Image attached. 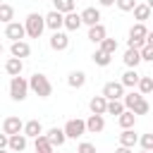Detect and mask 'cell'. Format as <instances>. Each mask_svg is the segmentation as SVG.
Instances as JSON below:
<instances>
[{
  "label": "cell",
  "instance_id": "1",
  "mask_svg": "<svg viewBox=\"0 0 153 153\" xmlns=\"http://www.w3.org/2000/svg\"><path fill=\"white\" fill-rule=\"evenodd\" d=\"M29 88H31L36 96H41V98H48V96L53 93V84L48 81L45 74H38V72L29 79Z\"/></svg>",
  "mask_w": 153,
  "mask_h": 153
},
{
  "label": "cell",
  "instance_id": "2",
  "mask_svg": "<svg viewBox=\"0 0 153 153\" xmlns=\"http://www.w3.org/2000/svg\"><path fill=\"white\" fill-rule=\"evenodd\" d=\"M24 26H26V33H29L31 38H41V33H43V29H45V17H41L38 12H31V14L26 17Z\"/></svg>",
  "mask_w": 153,
  "mask_h": 153
},
{
  "label": "cell",
  "instance_id": "3",
  "mask_svg": "<svg viewBox=\"0 0 153 153\" xmlns=\"http://www.w3.org/2000/svg\"><path fill=\"white\" fill-rule=\"evenodd\" d=\"M146 36H148V29H146L143 24H134V26L129 29L127 45H129V48H136V50H141V48L146 45Z\"/></svg>",
  "mask_w": 153,
  "mask_h": 153
},
{
  "label": "cell",
  "instance_id": "4",
  "mask_svg": "<svg viewBox=\"0 0 153 153\" xmlns=\"http://www.w3.org/2000/svg\"><path fill=\"white\" fill-rule=\"evenodd\" d=\"M26 93H29V81L24 76H12V81H10V96L14 100H24Z\"/></svg>",
  "mask_w": 153,
  "mask_h": 153
},
{
  "label": "cell",
  "instance_id": "5",
  "mask_svg": "<svg viewBox=\"0 0 153 153\" xmlns=\"http://www.w3.org/2000/svg\"><path fill=\"white\" fill-rule=\"evenodd\" d=\"M103 96H105L108 100H120V98H124V86H122V81H108V84L103 86Z\"/></svg>",
  "mask_w": 153,
  "mask_h": 153
},
{
  "label": "cell",
  "instance_id": "6",
  "mask_svg": "<svg viewBox=\"0 0 153 153\" xmlns=\"http://www.w3.org/2000/svg\"><path fill=\"white\" fill-rule=\"evenodd\" d=\"M65 134H67V139H79L81 134H86V122L84 120H69L67 124H65Z\"/></svg>",
  "mask_w": 153,
  "mask_h": 153
},
{
  "label": "cell",
  "instance_id": "7",
  "mask_svg": "<svg viewBox=\"0 0 153 153\" xmlns=\"http://www.w3.org/2000/svg\"><path fill=\"white\" fill-rule=\"evenodd\" d=\"M2 131H5L7 136L22 134V131H24V122H22L19 117H5V122H2Z\"/></svg>",
  "mask_w": 153,
  "mask_h": 153
},
{
  "label": "cell",
  "instance_id": "8",
  "mask_svg": "<svg viewBox=\"0 0 153 153\" xmlns=\"http://www.w3.org/2000/svg\"><path fill=\"white\" fill-rule=\"evenodd\" d=\"M24 33H26V26H24V24H19V22H10V24H7V29H5V36H7V38H12V43H14V41H22V38H24Z\"/></svg>",
  "mask_w": 153,
  "mask_h": 153
},
{
  "label": "cell",
  "instance_id": "9",
  "mask_svg": "<svg viewBox=\"0 0 153 153\" xmlns=\"http://www.w3.org/2000/svg\"><path fill=\"white\" fill-rule=\"evenodd\" d=\"M50 48H53V50H67V48H69V36L62 33V31H53V36H50Z\"/></svg>",
  "mask_w": 153,
  "mask_h": 153
},
{
  "label": "cell",
  "instance_id": "10",
  "mask_svg": "<svg viewBox=\"0 0 153 153\" xmlns=\"http://www.w3.org/2000/svg\"><path fill=\"white\" fill-rule=\"evenodd\" d=\"M45 26L48 29H53V31H60L62 26H65V14H60V12H48L45 14Z\"/></svg>",
  "mask_w": 153,
  "mask_h": 153
},
{
  "label": "cell",
  "instance_id": "11",
  "mask_svg": "<svg viewBox=\"0 0 153 153\" xmlns=\"http://www.w3.org/2000/svg\"><path fill=\"white\" fill-rule=\"evenodd\" d=\"M88 108H91L93 115H105L108 112V98L105 96H93L91 103H88Z\"/></svg>",
  "mask_w": 153,
  "mask_h": 153
},
{
  "label": "cell",
  "instance_id": "12",
  "mask_svg": "<svg viewBox=\"0 0 153 153\" xmlns=\"http://www.w3.org/2000/svg\"><path fill=\"white\" fill-rule=\"evenodd\" d=\"M10 53H12V57H29V53H31V45L26 43V41H14L12 43V48H10Z\"/></svg>",
  "mask_w": 153,
  "mask_h": 153
},
{
  "label": "cell",
  "instance_id": "13",
  "mask_svg": "<svg viewBox=\"0 0 153 153\" xmlns=\"http://www.w3.org/2000/svg\"><path fill=\"white\" fill-rule=\"evenodd\" d=\"M103 129H105V120H103V115H91V117L86 120V131L98 134V131H103Z\"/></svg>",
  "mask_w": 153,
  "mask_h": 153
},
{
  "label": "cell",
  "instance_id": "14",
  "mask_svg": "<svg viewBox=\"0 0 153 153\" xmlns=\"http://www.w3.org/2000/svg\"><path fill=\"white\" fill-rule=\"evenodd\" d=\"M81 22L88 24V26H96V24H100V12H98L96 7H86V10L81 12Z\"/></svg>",
  "mask_w": 153,
  "mask_h": 153
},
{
  "label": "cell",
  "instance_id": "15",
  "mask_svg": "<svg viewBox=\"0 0 153 153\" xmlns=\"http://www.w3.org/2000/svg\"><path fill=\"white\" fill-rule=\"evenodd\" d=\"M124 65L129 67V69H136V65L141 62V50H136V48H127V53H124Z\"/></svg>",
  "mask_w": 153,
  "mask_h": 153
},
{
  "label": "cell",
  "instance_id": "16",
  "mask_svg": "<svg viewBox=\"0 0 153 153\" xmlns=\"http://www.w3.org/2000/svg\"><path fill=\"white\" fill-rule=\"evenodd\" d=\"M22 69H24V62H22L19 57H10V60L5 62V72H7L10 76H19Z\"/></svg>",
  "mask_w": 153,
  "mask_h": 153
},
{
  "label": "cell",
  "instance_id": "17",
  "mask_svg": "<svg viewBox=\"0 0 153 153\" xmlns=\"http://www.w3.org/2000/svg\"><path fill=\"white\" fill-rule=\"evenodd\" d=\"M48 141L53 143V146H62L65 141H67V134H65V129H57V127H53V129H48Z\"/></svg>",
  "mask_w": 153,
  "mask_h": 153
},
{
  "label": "cell",
  "instance_id": "18",
  "mask_svg": "<svg viewBox=\"0 0 153 153\" xmlns=\"http://www.w3.org/2000/svg\"><path fill=\"white\" fill-rule=\"evenodd\" d=\"M108 36H105V26L103 24H96V26H91L88 29V41L91 43H103Z\"/></svg>",
  "mask_w": 153,
  "mask_h": 153
},
{
  "label": "cell",
  "instance_id": "19",
  "mask_svg": "<svg viewBox=\"0 0 153 153\" xmlns=\"http://www.w3.org/2000/svg\"><path fill=\"white\" fill-rule=\"evenodd\" d=\"M41 134H43V127H41L38 120H29V122L24 124V136H33V139H38Z\"/></svg>",
  "mask_w": 153,
  "mask_h": 153
},
{
  "label": "cell",
  "instance_id": "20",
  "mask_svg": "<svg viewBox=\"0 0 153 153\" xmlns=\"http://www.w3.org/2000/svg\"><path fill=\"white\" fill-rule=\"evenodd\" d=\"M139 141V136L134 134V129H122L120 134V146H127V148H134V143Z\"/></svg>",
  "mask_w": 153,
  "mask_h": 153
},
{
  "label": "cell",
  "instance_id": "21",
  "mask_svg": "<svg viewBox=\"0 0 153 153\" xmlns=\"http://www.w3.org/2000/svg\"><path fill=\"white\" fill-rule=\"evenodd\" d=\"M81 24H84V22H81V14H76V12H69V14H65V29H69V31H76Z\"/></svg>",
  "mask_w": 153,
  "mask_h": 153
},
{
  "label": "cell",
  "instance_id": "22",
  "mask_svg": "<svg viewBox=\"0 0 153 153\" xmlns=\"http://www.w3.org/2000/svg\"><path fill=\"white\" fill-rule=\"evenodd\" d=\"M24 148H26V136H24V134H14V136H10V151L22 153Z\"/></svg>",
  "mask_w": 153,
  "mask_h": 153
},
{
  "label": "cell",
  "instance_id": "23",
  "mask_svg": "<svg viewBox=\"0 0 153 153\" xmlns=\"http://www.w3.org/2000/svg\"><path fill=\"white\" fill-rule=\"evenodd\" d=\"M33 148H36V153H53V143L48 141L45 134H41V136L33 141Z\"/></svg>",
  "mask_w": 153,
  "mask_h": 153
},
{
  "label": "cell",
  "instance_id": "24",
  "mask_svg": "<svg viewBox=\"0 0 153 153\" xmlns=\"http://www.w3.org/2000/svg\"><path fill=\"white\" fill-rule=\"evenodd\" d=\"M117 122H120V127H122V129H131V127H134V122H136V115H134L131 110H124V112L117 117Z\"/></svg>",
  "mask_w": 153,
  "mask_h": 153
},
{
  "label": "cell",
  "instance_id": "25",
  "mask_svg": "<svg viewBox=\"0 0 153 153\" xmlns=\"http://www.w3.org/2000/svg\"><path fill=\"white\" fill-rule=\"evenodd\" d=\"M67 84H69L72 88H81V86L86 84V74H84V72H72V74L67 76Z\"/></svg>",
  "mask_w": 153,
  "mask_h": 153
},
{
  "label": "cell",
  "instance_id": "26",
  "mask_svg": "<svg viewBox=\"0 0 153 153\" xmlns=\"http://www.w3.org/2000/svg\"><path fill=\"white\" fill-rule=\"evenodd\" d=\"M139 79L141 74H136V69H127L122 74V86H139Z\"/></svg>",
  "mask_w": 153,
  "mask_h": 153
},
{
  "label": "cell",
  "instance_id": "27",
  "mask_svg": "<svg viewBox=\"0 0 153 153\" xmlns=\"http://www.w3.org/2000/svg\"><path fill=\"white\" fill-rule=\"evenodd\" d=\"M53 5H55V12H60V14L74 12V0H53Z\"/></svg>",
  "mask_w": 153,
  "mask_h": 153
},
{
  "label": "cell",
  "instance_id": "28",
  "mask_svg": "<svg viewBox=\"0 0 153 153\" xmlns=\"http://www.w3.org/2000/svg\"><path fill=\"white\" fill-rule=\"evenodd\" d=\"M12 19H14V7H12V5H7V2H2V5H0V22L10 24Z\"/></svg>",
  "mask_w": 153,
  "mask_h": 153
},
{
  "label": "cell",
  "instance_id": "29",
  "mask_svg": "<svg viewBox=\"0 0 153 153\" xmlns=\"http://www.w3.org/2000/svg\"><path fill=\"white\" fill-rule=\"evenodd\" d=\"M134 17L139 19V24H143V22L151 17V7H148V5H136V7H134Z\"/></svg>",
  "mask_w": 153,
  "mask_h": 153
},
{
  "label": "cell",
  "instance_id": "30",
  "mask_svg": "<svg viewBox=\"0 0 153 153\" xmlns=\"http://www.w3.org/2000/svg\"><path fill=\"white\" fill-rule=\"evenodd\" d=\"M93 62H96L98 67H108V65H110V55H108L105 50H100V48H98V50L93 53Z\"/></svg>",
  "mask_w": 153,
  "mask_h": 153
},
{
  "label": "cell",
  "instance_id": "31",
  "mask_svg": "<svg viewBox=\"0 0 153 153\" xmlns=\"http://www.w3.org/2000/svg\"><path fill=\"white\" fill-rule=\"evenodd\" d=\"M141 98H143L141 93H136V91H131V93H127V96L122 98V103H124V108H127V110H131V108H134V105H136V103H139Z\"/></svg>",
  "mask_w": 153,
  "mask_h": 153
},
{
  "label": "cell",
  "instance_id": "32",
  "mask_svg": "<svg viewBox=\"0 0 153 153\" xmlns=\"http://www.w3.org/2000/svg\"><path fill=\"white\" fill-rule=\"evenodd\" d=\"M124 110H127V108H124L122 100H108V115H117V117H120Z\"/></svg>",
  "mask_w": 153,
  "mask_h": 153
},
{
  "label": "cell",
  "instance_id": "33",
  "mask_svg": "<svg viewBox=\"0 0 153 153\" xmlns=\"http://www.w3.org/2000/svg\"><path fill=\"white\" fill-rule=\"evenodd\" d=\"M139 91H141V96L151 93L153 91V76H141L139 79Z\"/></svg>",
  "mask_w": 153,
  "mask_h": 153
},
{
  "label": "cell",
  "instance_id": "34",
  "mask_svg": "<svg viewBox=\"0 0 153 153\" xmlns=\"http://www.w3.org/2000/svg\"><path fill=\"white\" fill-rule=\"evenodd\" d=\"M100 50H105L108 55H112V53L117 50V41H115V38H105V41L100 43Z\"/></svg>",
  "mask_w": 153,
  "mask_h": 153
},
{
  "label": "cell",
  "instance_id": "35",
  "mask_svg": "<svg viewBox=\"0 0 153 153\" xmlns=\"http://www.w3.org/2000/svg\"><path fill=\"white\" fill-rule=\"evenodd\" d=\"M122 12H134V7H136V0H117L115 2Z\"/></svg>",
  "mask_w": 153,
  "mask_h": 153
},
{
  "label": "cell",
  "instance_id": "36",
  "mask_svg": "<svg viewBox=\"0 0 153 153\" xmlns=\"http://www.w3.org/2000/svg\"><path fill=\"white\" fill-rule=\"evenodd\" d=\"M131 112H134V115H146V112H148V103H146V98H141V100L131 108Z\"/></svg>",
  "mask_w": 153,
  "mask_h": 153
},
{
  "label": "cell",
  "instance_id": "37",
  "mask_svg": "<svg viewBox=\"0 0 153 153\" xmlns=\"http://www.w3.org/2000/svg\"><path fill=\"white\" fill-rule=\"evenodd\" d=\"M139 141H141V146H143V151H148V153L153 151V131H151V134H143V136H141Z\"/></svg>",
  "mask_w": 153,
  "mask_h": 153
},
{
  "label": "cell",
  "instance_id": "38",
  "mask_svg": "<svg viewBox=\"0 0 153 153\" xmlns=\"http://www.w3.org/2000/svg\"><path fill=\"white\" fill-rule=\"evenodd\" d=\"M141 60L153 62V48H151V45H143V48H141Z\"/></svg>",
  "mask_w": 153,
  "mask_h": 153
},
{
  "label": "cell",
  "instance_id": "39",
  "mask_svg": "<svg viewBox=\"0 0 153 153\" xmlns=\"http://www.w3.org/2000/svg\"><path fill=\"white\" fill-rule=\"evenodd\" d=\"M76 153H96V146L93 143H79V148H76Z\"/></svg>",
  "mask_w": 153,
  "mask_h": 153
},
{
  "label": "cell",
  "instance_id": "40",
  "mask_svg": "<svg viewBox=\"0 0 153 153\" xmlns=\"http://www.w3.org/2000/svg\"><path fill=\"white\" fill-rule=\"evenodd\" d=\"M7 146H10V136L2 131V134H0V148H7Z\"/></svg>",
  "mask_w": 153,
  "mask_h": 153
},
{
  "label": "cell",
  "instance_id": "41",
  "mask_svg": "<svg viewBox=\"0 0 153 153\" xmlns=\"http://www.w3.org/2000/svg\"><path fill=\"white\" fill-rule=\"evenodd\" d=\"M98 2H100V5H103V7H110V5H115V2H117V0H98Z\"/></svg>",
  "mask_w": 153,
  "mask_h": 153
},
{
  "label": "cell",
  "instance_id": "42",
  "mask_svg": "<svg viewBox=\"0 0 153 153\" xmlns=\"http://www.w3.org/2000/svg\"><path fill=\"white\" fill-rule=\"evenodd\" d=\"M115 153H131V148H127V146H120V148H115Z\"/></svg>",
  "mask_w": 153,
  "mask_h": 153
},
{
  "label": "cell",
  "instance_id": "43",
  "mask_svg": "<svg viewBox=\"0 0 153 153\" xmlns=\"http://www.w3.org/2000/svg\"><path fill=\"white\" fill-rule=\"evenodd\" d=\"M146 45L153 48V31H148V36H146Z\"/></svg>",
  "mask_w": 153,
  "mask_h": 153
},
{
  "label": "cell",
  "instance_id": "44",
  "mask_svg": "<svg viewBox=\"0 0 153 153\" xmlns=\"http://www.w3.org/2000/svg\"><path fill=\"white\" fill-rule=\"evenodd\" d=\"M146 5H148V7H151V10H153V0H148V2H146Z\"/></svg>",
  "mask_w": 153,
  "mask_h": 153
},
{
  "label": "cell",
  "instance_id": "45",
  "mask_svg": "<svg viewBox=\"0 0 153 153\" xmlns=\"http://www.w3.org/2000/svg\"><path fill=\"white\" fill-rule=\"evenodd\" d=\"M0 153H7V151H5V148H0Z\"/></svg>",
  "mask_w": 153,
  "mask_h": 153
},
{
  "label": "cell",
  "instance_id": "46",
  "mask_svg": "<svg viewBox=\"0 0 153 153\" xmlns=\"http://www.w3.org/2000/svg\"><path fill=\"white\" fill-rule=\"evenodd\" d=\"M141 153H148V151H141Z\"/></svg>",
  "mask_w": 153,
  "mask_h": 153
},
{
  "label": "cell",
  "instance_id": "47",
  "mask_svg": "<svg viewBox=\"0 0 153 153\" xmlns=\"http://www.w3.org/2000/svg\"><path fill=\"white\" fill-rule=\"evenodd\" d=\"M0 53H2V45H0Z\"/></svg>",
  "mask_w": 153,
  "mask_h": 153
},
{
  "label": "cell",
  "instance_id": "48",
  "mask_svg": "<svg viewBox=\"0 0 153 153\" xmlns=\"http://www.w3.org/2000/svg\"><path fill=\"white\" fill-rule=\"evenodd\" d=\"M0 5H2V0H0Z\"/></svg>",
  "mask_w": 153,
  "mask_h": 153
},
{
  "label": "cell",
  "instance_id": "49",
  "mask_svg": "<svg viewBox=\"0 0 153 153\" xmlns=\"http://www.w3.org/2000/svg\"><path fill=\"white\" fill-rule=\"evenodd\" d=\"M151 76H153V74H151Z\"/></svg>",
  "mask_w": 153,
  "mask_h": 153
}]
</instances>
